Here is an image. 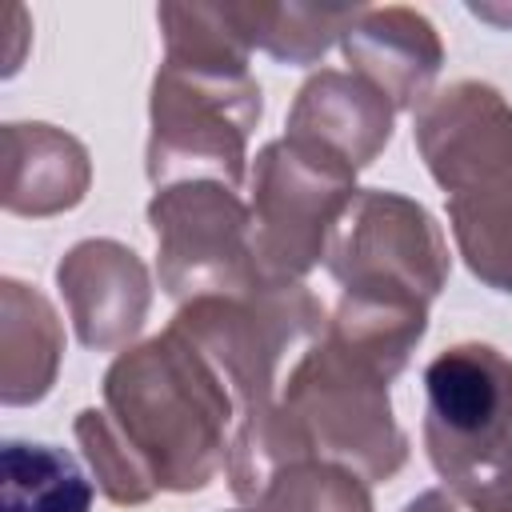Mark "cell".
<instances>
[{
	"mask_svg": "<svg viewBox=\"0 0 512 512\" xmlns=\"http://www.w3.org/2000/svg\"><path fill=\"white\" fill-rule=\"evenodd\" d=\"M388 384L380 368L324 332L288 368L280 396L236 424L224 468L232 496L252 504L288 460H332L368 484L392 480L408 464V436L392 416Z\"/></svg>",
	"mask_w": 512,
	"mask_h": 512,
	"instance_id": "6da1fadb",
	"label": "cell"
},
{
	"mask_svg": "<svg viewBox=\"0 0 512 512\" xmlns=\"http://www.w3.org/2000/svg\"><path fill=\"white\" fill-rule=\"evenodd\" d=\"M104 416L160 492H204L236 436V400L220 368L172 324L124 348L104 380Z\"/></svg>",
	"mask_w": 512,
	"mask_h": 512,
	"instance_id": "7a4b0ae2",
	"label": "cell"
},
{
	"mask_svg": "<svg viewBox=\"0 0 512 512\" xmlns=\"http://www.w3.org/2000/svg\"><path fill=\"white\" fill-rule=\"evenodd\" d=\"M412 140L468 272L512 296V104L488 80H456L416 108Z\"/></svg>",
	"mask_w": 512,
	"mask_h": 512,
	"instance_id": "3957f363",
	"label": "cell"
},
{
	"mask_svg": "<svg viewBox=\"0 0 512 512\" xmlns=\"http://www.w3.org/2000/svg\"><path fill=\"white\" fill-rule=\"evenodd\" d=\"M424 452L468 512H512V360L460 340L424 368Z\"/></svg>",
	"mask_w": 512,
	"mask_h": 512,
	"instance_id": "277c9868",
	"label": "cell"
},
{
	"mask_svg": "<svg viewBox=\"0 0 512 512\" xmlns=\"http://www.w3.org/2000/svg\"><path fill=\"white\" fill-rule=\"evenodd\" d=\"M172 328L220 368L244 424L280 396L288 368L324 336L328 316L304 284H256L240 296L180 304Z\"/></svg>",
	"mask_w": 512,
	"mask_h": 512,
	"instance_id": "5b68a950",
	"label": "cell"
},
{
	"mask_svg": "<svg viewBox=\"0 0 512 512\" xmlns=\"http://www.w3.org/2000/svg\"><path fill=\"white\" fill-rule=\"evenodd\" d=\"M264 96L252 72H200L160 64L148 96L144 172L156 188L180 180H220L240 192L248 140L260 128Z\"/></svg>",
	"mask_w": 512,
	"mask_h": 512,
	"instance_id": "8992f818",
	"label": "cell"
},
{
	"mask_svg": "<svg viewBox=\"0 0 512 512\" xmlns=\"http://www.w3.org/2000/svg\"><path fill=\"white\" fill-rule=\"evenodd\" d=\"M356 172L292 136L268 140L248 176L252 248L264 284H300L356 196Z\"/></svg>",
	"mask_w": 512,
	"mask_h": 512,
	"instance_id": "52a82bcc",
	"label": "cell"
},
{
	"mask_svg": "<svg viewBox=\"0 0 512 512\" xmlns=\"http://www.w3.org/2000/svg\"><path fill=\"white\" fill-rule=\"evenodd\" d=\"M324 268L340 292L428 308L448 284L452 256L420 200L392 188H360L328 240Z\"/></svg>",
	"mask_w": 512,
	"mask_h": 512,
	"instance_id": "ba28073f",
	"label": "cell"
},
{
	"mask_svg": "<svg viewBox=\"0 0 512 512\" xmlns=\"http://www.w3.org/2000/svg\"><path fill=\"white\" fill-rule=\"evenodd\" d=\"M156 232V276L176 304L240 296L260 280L252 248V208L220 180H180L148 200Z\"/></svg>",
	"mask_w": 512,
	"mask_h": 512,
	"instance_id": "9c48e42d",
	"label": "cell"
},
{
	"mask_svg": "<svg viewBox=\"0 0 512 512\" xmlns=\"http://www.w3.org/2000/svg\"><path fill=\"white\" fill-rule=\"evenodd\" d=\"M56 288L64 296L76 340L92 352L132 348L152 308L148 264L112 236L72 244L56 264Z\"/></svg>",
	"mask_w": 512,
	"mask_h": 512,
	"instance_id": "30bf717a",
	"label": "cell"
},
{
	"mask_svg": "<svg viewBox=\"0 0 512 512\" xmlns=\"http://www.w3.org/2000/svg\"><path fill=\"white\" fill-rule=\"evenodd\" d=\"M340 48L352 72L384 92L396 112H416L432 96V84L444 68V40L436 24L404 4L360 8L340 36Z\"/></svg>",
	"mask_w": 512,
	"mask_h": 512,
	"instance_id": "8fae6325",
	"label": "cell"
},
{
	"mask_svg": "<svg viewBox=\"0 0 512 512\" xmlns=\"http://www.w3.org/2000/svg\"><path fill=\"white\" fill-rule=\"evenodd\" d=\"M392 120H396V108L368 80L344 68H320L300 84L288 108L284 136L312 144L324 156L360 172L388 148Z\"/></svg>",
	"mask_w": 512,
	"mask_h": 512,
	"instance_id": "7c38bea8",
	"label": "cell"
},
{
	"mask_svg": "<svg viewBox=\"0 0 512 512\" xmlns=\"http://www.w3.org/2000/svg\"><path fill=\"white\" fill-rule=\"evenodd\" d=\"M4 144V212L44 220L72 212L92 188L88 148L44 120H12L0 132Z\"/></svg>",
	"mask_w": 512,
	"mask_h": 512,
	"instance_id": "4fadbf2b",
	"label": "cell"
},
{
	"mask_svg": "<svg viewBox=\"0 0 512 512\" xmlns=\"http://www.w3.org/2000/svg\"><path fill=\"white\" fill-rule=\"evenodd\" d=\"M64 360V324L52 300L16 280H0V404L28 408L40 404Z\"/></svg>",
	"mask_w": 512,
	"mask_h": 512,
	"instance_id": "5bb4252c",
	"label": "cell"
},
{
	"mask_svg": "<svg viewBox=\"0 0 512 512\" xmlns=\"http://www.w3.org/2000/svg\"><path fill=\"white\" fill-rule=\"evenodd\" d=\"M92 480L60 444H0V512H92Z\"/></svg>",
	"mask_w": 512,
	"mask_h": 512,
	"instance_id": "9a60e30c",
	"label": "cell"
},
{
	"mask_svg": "<svg viewBox=\"0 0 512 512\" xmlns=\"http://www.w3.org/2000/svg\"><path fill=\"white\" fill-rule=\"evenodd\" d=\"M240 32L252 48L280 64H316L356 20L348 4H232Z\"/></svg>",
	"mask_w": 512,
	"mask_h": 512,
	"instance_id": "2e32d148",
	"label": "cell"
},
{
	"mask_svg": "<svg viewBox=\"0 0 512 512\" xmlns=\"http://www.w3.org/2000/svg\"><path fill=\"white\" fill-rule=\"evenodd\" d=\"M156 24L164 32V64L244 76L252 44L240 32L232 4H160Z\"/></svg>",
	"mask_w": 512,
	"mask_h": 512,
	"instance_id": "e0dca14e",
	"label": "cell"
},
{
	"mask_svg": "<svg viewBox=\"0 0 512 512\" xmlns=\"http://www.w3.org/2000/svg\"><path fill=\"white\" fill-rule=\"evenodd\" d=\"M256 512H376L372 488L360 472L332 460H288L280 464L260 496Z\"/></svg>",
	"mask_w": 512,
	"mask_h": 512,
	"instance_id": "ac0fdd59",
	"label": "cell"
},
{
	"mask_svg": "<svg viewBox=\"0 0 512 512\" xmlns=\"http://www.w3.org/2000/svg\"><path fill=\"white\" fill-rule=\"evenodd\" d=\"M72 436L80 444V456L88 460L96 488L120 504V508H140L148 504L160 488L152 484V476L140 468V460L128 452V444L116 436V428L108 424L104 408H80L72 420Z\"/></svg>",
	"mask_w": 512,
	"mask_h": 512,
	"instance_id": "d6986e66",
	"label": "cell"
},
{
	"mask_svg": "<svg viewBox=\"0 0 512 512\" xmlns=\"http://www.w3.org/2000/svg\"><path fill=\"white\" fill-rule=\"evenodd\" d=\"M400 512H456V500H452L444 488H428V492L412 496Z\"/></svg>",
	"mask_w": 512,
	"mask_h": 512,
	"instance_id": "ffe728a7",
	"label": "cell"
},
{
	"mask_svg": "<svg viewBox=\"0 0 512 512\" xmlns=\"http://www.w3.org/2000/svg\"><path fill=\"white\" fill-rule=\"evenodd\" d=\"M232 512H256V508H232Z\"/></svg>",
	"mask_w": 512,
	"mask_h": 512,
	"instance_id": "44dd1931",
	"label": "cell"
}]
</instances>
